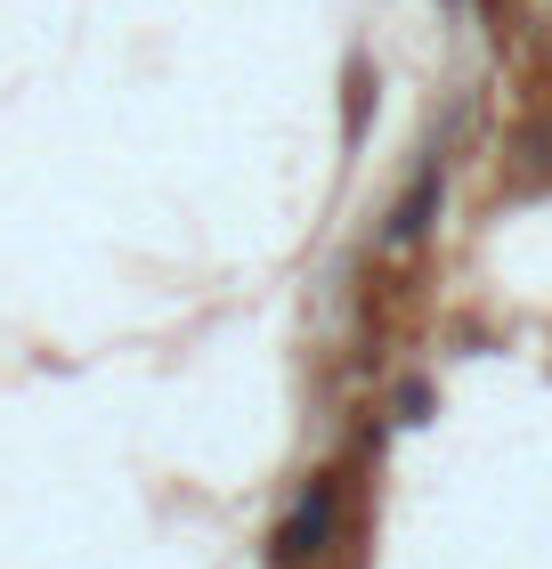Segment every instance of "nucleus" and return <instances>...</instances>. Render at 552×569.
Returning a JSON list of instances; mask_svg holds the SVG:
<instances>
[{
	"label": "nucleus",
	"instance_id": "7ed1b4c3",
	"mask_svg": "<svg viewBox=\"0 0 552 569\" xmlns=\"http://www.w3.org/2000/svg\"><path fill=\"white\" fill-rule=\"evenodd\" d=\"M374 90H382V73L365 66V58H350V73H341V139H365V114H374Z\"/></svg>",
	"mask_w": 552,
	"mask_h": 569
},
{
	"label": "nucleus",
	"instance_id": "39448f33",
	"mask_svg": "<svg viewBox=\"0 0 552 569\" xmlns=\"http://www.w3.org/2000/svg\"><path fill=\"white\" fill-rule=\"evenodd\" d=\"M446 9H463V0H446Z\"/></svg>",
	"mask_w": 552,
	"mask_h": 569
},
{
	"label": "nucleus",
	"instance_id": "f03ea898",
	"mask_svg": "<svg viewBox=\"0 0 552 569\" xmlns=\"http://www.w3.org/2000/svg\"><path fill=\"white\" fill-rule=\"evenodd\" d=\"M439 196H446V163H439V154H423L414 179H407V196L390 203V220H382V244H390V252H399V244H423L431 220H439Z\"/></svg>",
	"mask_w": 552,
	"mask_h": 569
},
{
	"label": "nucleus",
	"instance_id": "20e7f679",
	"mask_svg": "<svg viewBox=\"0 0 552 569\" xmlns=\"http://www.w3.org/2000/svg\"><path fill=\"white\" fill-rule=\"evenodd\" d=\"M390 407H399V423H431V407H439L431 375H407V382H399V399H390Z\"/></svg>",
	"mask_w": 552,
	"mask_h": 569
},
{
	"label": "nucleus",
	"instance_id": "f257e3e1",
	"mask_svg": "<svg viewBox=\"0 0 552 569\" xmlns=\"http://www.w3.org/2000/svg\"><path fill=\"white\" fill-rule=\"evenodd\" d=\"M333 521H341V472H309V488L293 497V512H284V521H277V537H269V561H277V569L325 561V546H333Z\"/></svg>",
	"mask_w": 552,
	"mask_h": 569
}]
</instances>
